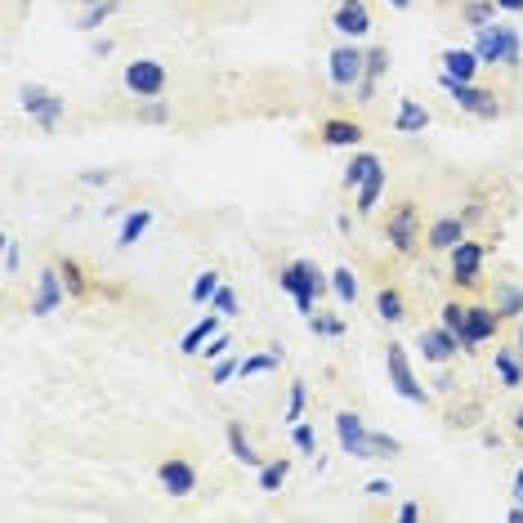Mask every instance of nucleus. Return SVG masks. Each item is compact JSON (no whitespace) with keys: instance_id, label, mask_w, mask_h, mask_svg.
<instances>
[{"instance_id":"obj_1","label":"nucleus","mask_w":523,"mask_h":523,"mask_svg":"<svg viewBox=\"0 0 523 523\" xmlns=\"http://www.w3.org/2000/svg\"><path fill=\"white\" fill-rule=\"evenodd\" d=\"M474 54H479L483 68H510L515 72L523 63V36L519 27L492 18L488 27H474Z\"/></svg>"},{"instance_id":"obj_2","label":"nucleus","mask_w":523,"mask_h":523,"mask_svg":"<svg viewBox=\"0 0 523 523\" xmlns=\"http://www.w3.org/2000/svg\"><path fill=\"white\" fill-rule=\"evenodd\" d=\"M278 287L287 291V296L296 300V309L309 318L313 304H318V296L331 287V273H318V264H309V260H291L287 269L278 273Z\"/></svg>"},{"instance_id":"obj_3","label":"nucleus","mask_w":523,"mask_h":523,"mask_svg":"<svg viewBox=\"0 0 523 523\" xmlns=\"http://www.w3.org/2000/svg\"><path fill=\"white\" fill-rule=\"evenodd\" d=\"M385 372H389V389H394L403 403H416V407H425L430 403V389L416 380L412 372V363H407V345H398V340H389V349H385Z\"/></svg>"},{"instance_id":"obj_4","label":"nucleus","mask_w":523,"mask_h":523,"mask_svg":"<svg viewBox=\"0 0 523 523\" xmlns=\"http://www.w3.org/2000/svg\"><path fill=\"white\" fill-rule=\"evenodd\" d=\"M439 85L452 94L456 108L470 112V117H479V121H497V117H501L497 90H483V85H474V81H452L448 72H439Z\"/></svg>"},{"instance_id":"obj_5","label":"nucleus","mask_w":523,"mask_h":523,"mask_svg":"<svg viewBox=\"0 0 523 523\" xmlns=\"http://www.w3.org/2000/svg\"><path fill=\"white\" fill-rule=\"evenodd\" d=\"M18 103H23V112L45 130V135H50V130L63 121V112H68V99H59L54 90H45V85H36V81L18 90Z\"/></svg>"},{"instance_id":"obj_6","label":"nucleus","mask_w":523,"mask_h":523,"mask_svg":"<svg viewBox=\"0 0 523 523\" xmlns=\"http://www.w3.org/2000/svg\"><path fill=\"white\" fill-rule=\"evenodd\" d=\"M385 242L394 246L398 255H412L416 246H421V211H416V202H398L394 211H389Z\"/></svg>"},{"instance_id":"obj_7","label":"nucleus","mask_w":523,"mask_h":523,"mask_svg":"<svg viewBox=\"0 0 523 523\" xmlns=\"http://www.w3.org/2000/svg\"><path fill=\"white\" fill-rule=\"evenodd\" d=\"M327 72H331V85H336V90H354V85L363 81V72H367V50L358 41L336 45L331 59H327Z\"/></svg>"},{"instance_id":"obj_8","label":"nucleus","mask_w":523,"mask_h":523,"mask_svg":"<svg viewBox=\"0 0 523 523\" xmlns=\"http://www.w3.org/2000/svg\"><path fill=\"white\" fill-rule=\"evenodd\" d=\"M121 81H126V90L135 94V99H161V94H166V68H161L157 59H135V63H126Z\"/></svg>"},{"instance_id":"obj_9","label":"nucleus","mask_w":523,"mask_h":523,"mask_svg":"<svg viewBox=\"0 0 523 523\" xmlns=\"http://www.w3.org/2000/svg\"><path fill=\"white\" fill-rule=\"evenodd\" d=\"M497 327H501V313L492 304H465V336H461V354H470L474 345L483 340H497Z\"/></svg>"},{"instance_id":"obj_10","label":"nucleus","mask_w":523,"mask_h":523,"mask_svg":"<svg viewBox=\"0 0 523 523\" xmlns=\"http://www.w3.org/2000/svg\"><path fill=\"white\" fill-rule=\"evenodd\" d=\"M336 439H340V448H345V456L372 461V430L363 425L358 412H336Z\"/></svg>"},{"instance_id":"obj_11","label":"nucleus","mask_w":523,"mask_h":523,"mask_svg":"<svg viewBox=\"0 0 523 523\" xmlns=\"http://www.w3.org/2000/svg\"><path fill=\"white\" fill-rule=\"evenodd\" d=\"M63 300H68V287H63L59 264H54V269H41V278H36V296H32V318H50Z\"/></svg>"},{"instance_id":"obj_12","label":"nucleus","mask_w":523,"mask_h":523,"mask_svg":"<svg viewBox=\"0 0 523 523\" xmlns=\"http://www.w3.org/2000/svg\"><path fill=\"white\" fill-rule=\"evenodd\" d=\"M456 354H461V340H456V331H448L443 322H439V327L421 331V358H425V363L443 367V363H452Z\"/></svg>"},{"instance_id":"obj_13","label":"nucleus","mask_w":523,"mask_h":523,"mask_svg":"<svg viewBox=\"0 0 523 523\" xmlns=\"http://www.w3.org/2000/svg\"><path fill=\"white\" fill-rule=\"evenodd\" d=\"M448 255H452V282L456 287H474V282H479V269H483V246L465 237V242H456Z\"/></svg>"},{"instance_id":"obj_14","label":"nucleus","mask_w":523,"mask_h":523,"mask_svg":"<svg viewBox=\"0 0 523 523\" xmlns=\"http://www.w3.org/2000/svg\"><path fill=\"white\" fill-rule=\"evenodd\" d=\"M331 27H336L340 36H349V41H363V36L372 32V14H367L363 0H340L336 14H331Z\"/></svg>"},{"instance_id":"obj_15","label":"nucleus","mask_w":523,"mask_h":523,"mask_svg":"<svg viewBox=\"0 0 523 523\" xmlns=\"http://www.w3.org/2000/svg\"><path fill=\"white\" fill-rule=\"evenodd\" d=\"M157 479H161V488H166L170 497H193V492H197V470L184 461V456H170V461H161L157 465Z\"/></svg>"},{"instance_id":"obj_16","label":"nucleus","mask_w":523,"mask_h":523,"mask_svg":"<svg viewBox=\"0 0 523 523\" xmlns=\"http://www.w3.org/2000/svg\"><path fill=\"white\" fill-rule=\"evenodd\" d=\"M439 63H443V72L452 76V81H474L479 76V54H474V45H448V50L439 54Z\"/></svg>"},{"instance_id":"obj_17","label":"nucleus","mask_w":523,"mask_h":523,"mask_svg":"<svg viewBox=\"0 0 523 523\" xmlns=\"http://www.w3.org/2000/svg\"><path fill=\"white\" fill-rule=\"evenodd\" d=\"M456 242H465V220L461 215H443V220H434L430 233H425V246H430V251H452Z\"/></svg>"},{"instance_id":"obj_18","label":"nucleus","mask_w":523,"mask_h":523,"mask_svg":"<svg viewBox=\"0 0 523 523\" xmlns=\"http://www.w3.org/2000/svg\"><path fill=\"white\" fill-rule=\"evenodd\" d=\"M220 322H224V313H206V318L202 322H197V327L193 331H188V336L184 340H179V354H184V358H197V354H202V349H206V340H211V336H220Z\"/></svg>"},{"instance_id":"obj_19","label":"nucleus","mask_w":523,"mask_h":523,"mask_svg":"<svg viewBox=\"0 0 523 523\" xmlns=\"http://www.w3.org/2000/svg\"><path fill=\"white\" fill-rule=\"evenodd\" d=\"M430 130V112L416 99H398V117H394V135H425Z\"/></svg>"},{"instance_id":"obj_20","label":"nucleus","mask_w":523,"mask_h":523,"mask_svg":"<svg viewBox=\"0 0 523 523\" xmlns=\"http://www.w3.org/2000/svg\"><path fill=\"white\" fill-rule=\"evenodd\" d=\"M322 144L327 148H358L363 144V126L358 121H345V117H331L322 126Z\"/></svg>"},{"instance_id":"obj_21","label":"nucleus","mask_w":523,"mask_h":523,"mask_svg":"<svg viewBox=\"0 0 523 523\" xmlns=\"http://www.w3.org/2000/svg\"><path fill=\"white\" fill-rule=\"evenodd\" d=\"M492 309L501 313V322H519L523 318V287H515V282H497Z\"/></svg>"},{"instance_id":"obj_22","label":"nucleus","mask_w":523,"mask_h":523,"mask_svg":"<svg viewBox=\"0 0 523 523\" xmlns=\"http://www.w3.org/2000/svg\"><path fill=\"white\" fill-rule=\"evenodd\" d=\"M376 170H380V157H376V152L354 148V161H349V166H345V188H354V193H358V188H363L367 179L376 175Z\"/></svg>"},{"instance_id":"obj_23","label":"nucleus","mask_w":523,"mask_h":523,"mask_svg":"<svg viewBox=\"0 0 523 523\" xmlns=\"http://www.w3.org/2000/svg\"><path fill=\"white\" fill-rule=\"evenodd\" d=\"M228 452H233V461L237 465H251V470H260V456H255L251 448V439H246V430H242V421H228Z\"/></svg>"},{"instance_id":"obj_24","label":"nucleus","mask_w":523,"mask_h":523,"mask_svg":"<svg viewBox=\"0 0 523 523\" xmlns=\"http://www.w3.org/2000/svg\"><path fill=\"white\" fill-rule=\"evenodd\" d=\"M385 184H389V175H385V166H380L376 175L367 179V184L354 193V206H358V215H372V211H376V206H380V197H385Z\"/></svg>"},{"instance_id":"obj_25","label":"nucleus","mask_w":523,"mask_h":523,"mask_svg":"<svg viewBox=\"0 0 523 523\" xmlns=\"http://www.w3.org/2000/svg\"><path fill=\"white\" fill-rule=\"evenodd\" d=\"M152 228V211L148 206H139V211H130L126 220H121V233H117V246H135L139 237H144Z\"/></svg>"},{"instance_id":"obj_26","label":"nucleus","mask_w":523,"mask_h":523,"mask_svg":"<svg viewBox=\"0 0 523 523\" xmlns=\"http://www.w3.org/2000/svg\"><path fill=\"white\" fill-rule=\"evenodd\" d=\"M282 367V349H269V354H246L242 358V367H237V376H269V372H278Z\"/></svg>"},{"instance_id":"obj_27","label":"nucleus","mask_w":523,"mask_h":523,"mask_svg":"<svg viewBox=\"0 0 523 523\" xmlns=\"http://www.w3.org/2000/svg\"><path fill=\"white\" fill-rule=\"evenodd\" d=\"M376 313H380V322H403L407 304H403V296H398L394 287H380L376 291Z\"/></svg>"},{"instance_id":"obj_28","label":"nucleus","mask_w":523,"mask_h":523,"mask_svg":"<svg viewBox=\"0 0 523 523\" xmlns=\"http://www.w3.org/2000/svg\"><path fill=\"white\" fill-rule=\"evenodd\" d=\"M492 363H497V376H501V385H506V389H519L523 385V363L515 358V349H497V358H492Z\"/></svg>"},{"instance_id":"obj_29","label":"nucleus","mask_w":523,"mask_h":523,"mask_svg":"<svg viewBox=\"0 0 523 523\" xmlns=\"http://www.w3.org/2000/svg\"><path fill=\"white\" fill-rule=\"evenodd\" d=\"M331 291H336V300H340V304H354V300H358V273L349 269V264L331 269Z\"/></svg>"},{"instance_id":"obj_30","label":"nucleus","mask_w":523,"mask_h":523,"mask_svg":"<svg viewBox=\"0 0 523 523\" xmlns=\"http://www.w3.org/2000/svg\"><path fill=\"white\" fill-rule=\"evenodd\" d=\"M461 18H465V27H488L497 18V0H465Z\"/></svg>"},{"instance_id":"obj_31","label":"nucleus","mask_w":523,"mask_h":523,"mask_svg":"<svg viewBox=\"0 0 523 523\" xmlns=\"http://www.w3.org/2000/svg\"><path fill=\"white\" fill-rule=\"evenodd\" d=\"M287 474H291V461H287V456H278V461L260 465V492H278L282 483H287Z\"/></svg>"},{"instance_id":"obj_32","label":"nucleus","mask_w":523,"mask_h":523,"mask_svg":"<svg viewBox=\"0 0 523 523\" xmlns=\"http://www.w3.org/2000/svg\"><path fill=\"white\" fill-rule=\"evenodd\" d=\"M117 0H99V5H90V9H85V14H81V23H76V27H81V32H99V27L103 23H108V18L112 14H117Z\"/></svg>"},{"instance_id":"obj_33","label":"nucleus","mask_w":523,"mask_h":523,"mask_svg":"<svg viewBox=\"0 0 523 523\" xmlns=\"http://www.w3.org/2000/svg\"><path fill=\"white\" fill-rule=\"evenodd\" d=\"M59 273H63V287H68V296H85V291H90V282H85V269H81L76 260H68V255L59 260Z\"/></svg>"},{"instance_id":"obj_34","label":"nucleus","mask_w":523,"mask_h":523,"mask_svg":"<svg viewBox=\"0 0 523 523\" xmlns=\"http://www.w3.org/2000/svg\"><path fill=\"white\" fill-rule=\"evenodd\" d=\"M220 287H224V282H220V273H215V269L197 273V278H193V304H211Z\"/></svg>"},{"instance_id":"obj_35","label":"nucleus","mask_w":523,"mask_h":523,"mask_svg":"<svg viewBox=\"0 0 523 523\" xmlns=\"http://www.w3.org/2000/svg\"><path fill=\"white\" fill-rule=\"evenodd\" d=\"M304 403H309V385L304 380H291V394H287V412H282V421L296 425L304 416Z\"/></svg>"},{"instance_id":"obj_36","label":"nucleus","mask_w":523,"mask_h":523,"mask_svg":"<svg viewBox=\"0 0 523 523\" xmlns=\"http://www.w3.org/2000/svg\"><path fill=\"white\" fill-rule=\"evenodd\" d=\"M309 331L313 336H345V318H331V313H309Z\"/></svg>"},{"instance_id":"obj_37","label":"nucleus","mask_w":523,"mask_h":523,"mask_svg":"<svg viewBox=\"0 0 523 523\" xmlns=\"http://www.w3.org/2000/svg\"><path fill=\"white\" fill-rule=\"evenodd\" d=\"M291 443H296V452H304V456H318V434H313L309 421L291 425Z\"/></svg>"},{"instance_id":"obj_38","label":"nucleus","mask_w":523,"mask_h":523,"mask_svg":"<svg viewBox=\"0 0 523 523\" xmlns=\"http://www.w3.org/2000/svg\"><path fill=\"white\" fill-rule=\"evenodd\" d=\"M439 322H443L448 331H456V340H461V336H465V304H461V300H448V304L439 309Z\"/></svg>"},{"instance_id":"obj_39","label":"nucleus","mask_w":523,"mask_h":523,"mask_svg":"<svg viewBox=\"0 0 523 523\" xmlns=\"http://www.w3.org/2000/svg\"><path fill=\"white\" fill-rule=\"evenodd\" d=\"M398 452H403V443H398L394 434L372 430V461H389V456H398Z\"/></svg>"},{"instance_id":"obj_40","label":"nucleus","mask_w":523,"mask_h":523,"mask_svg":"<svg viewBox=\"0 0 523 523\" xmlns=\"http://www.w3.org/2000/svg\"><path fill=\"white\" fill-rule=\"evenodd\" d=\"M139 121H144V126H166L170 121V108L161 99H148L144 108H139Z\"/></svg>"},{"instance_id":"obj_41","label":"nucleus","mask_w":523,"mask_h":523,"mask_svg":"<svg viewBox=\"0 0 523 523\" xmlns=\"http://www.w3.org/2000/svg\"><path fill=\"white\" fill-rule=\"evenodd\" d=\"M228 349H233V336H228V331H220V336H211V340H206L202 358H211V363H220V358L228 354Z\"/></svg>"},{"instance_id":"obj_42","label":"nucleus","mask_w":523,"mask_h":523,"mask_svg":"<svg viewBox=\"0 0 523 523\" xmlns=\"http://www.w3.org/2000/svg\"><path fill=\"white\" fill-rule=\"evenodd\" d=\"M211 309L224 313V318H233V313H237V291L233 287H220V291H215V300H211Z\"/></svg>"},{"instance_id":"obj_43","label":"nucleus","mask_w":523,"mask_h":523,"mask_svg":"<svg viewBox=\"0 0 523 523\" xmlns=\"http://www.w3.org/2000/svg\"><path fill=\"white\" fill-rule=\"evenodd\" d=\"M385 72H389V50H380V45H376V50H367V72L363 76H376V81H380Z\"/></svg>"},{"instance_id":"obj_44","label":"nucleus","mask_w":523,"mask_h":523,"mask_svg":"<svg viewBox=\"0 0 523 523\" xmlns=\"http://www.w3.org/2000/svg\"><path fill=\"white\" fill-rule=\"evenodd\" d=\"M237 367H242V358H220V363H215V372H211V380H215V385H228V380H233L237 376Z\"/></svg>"},{"instance_id":"obj_45","label":"nucleus","mask_w":523,"mask_h":523,"mask_svg":"<svg viewBox=\"0 0 523 523\" xmlns=\"http://www.w3.org/2000/svg\"><path fill=\"white\" fill-rule=\"evenodd\" d=\"M363 492H367L372 501H385L389 492H394V483H389V479H372V483H363Z\"/></svg>"},{"instance_id":"obj_46","label":"nucleus","mask_w":523,"mask_h":523,"mask_svg":"<svg viewBox=\"0 0 523 523\" xmlns=\"http://www.w3.org/2000/svg\"><path fill=\"white\" fill-rule=\"evenodd\" d=\"M81 184H85V188H108V184H112V170H85Z\"/></svg>"},{"instance_id":"obj_47","label":"nucleus","mask_w":523,"mask_h":523,"mask_svg":"<svg viewBox=\"0 0 523 523\" xmlns=\"http://www.w3.org/2000/svg\"><path fill=\"white\" fill-rule=\"evenodd\" d=\"M5 273H18V242L5 237Z\"/></svg>"},{"instance_id":"obj_48","label":"nucleus","mask_w":523,"mask_h":523,"mask_svg":"<svg viewBox=\"0 0 523 523\" xmlns=\"http://www.w3.org/2000/svg\"><path fill=\"white\" fill-rule=\"evenodd\" d=\"M398 519H403V523H416V519H421V506H416V501H407V506H398Z\"/></svg>"},{"instance_id":"obj_49","label":"nucleus","mask_w":523,"mask_h":523,"mask_svg":"<svg viewBox=\"0 0 523 523\" xmlns=\"http://www.w3.org/2000/svg\"><path fill=\"white\" fill-rule=\"evenodd\" d=\"M90 54H94V59H108V54H112V41H108V36H103V41H94Z\"/></svg>"},{"instance_id":"obj_50","label":"nucleus","mask_w":523,"mask_h":523,"mask_svg":"<svg viewBox=\"0 0 523 523\" xmlns=\"http://www.w3.org/2000/svg\"><path fill=\"white\" fill-rule=\"evenodd\" d=\"M497 9H506V14H523V0H497Z\"/></svg>"},{"instance_id":"obj_51","label":"nucleus","mask_w":523,"mask_h":523,"mask_svg":"<svg viewBox=\"0 0 523 523\" xmlns=\"http://www.w3.org/2000/svg\"><path fill=\"white\" fill-rule=\"evenodd\" d=\"M434 389H439V394H452L456 380H452V376H439V380H434Z\"/></svg>"},{"instance_id":"obj_52","label":"nucleus","mask_w":523,"mask_h":523,"mask_svg":"<svg viewBox=\"0 0 523 523\" xmlns=\"http://www.w3.org/2000/svg\"><path fill=\"white\" fill-rule=\"evenodd\" d=\"M506 519H510V523H523V506H519V501H515V506L506 510Z\"/></svg>"},{"instance_id":"obj_53","label":"nucleus","mask_w":523,"mask_h":523,"mask_svg":"<svg viewBox=\"0 0 523 523\" xmlns=\"http://www.w3.org/2000/svg\"><path fill=\"white\" fill-rule=\"evenodd\" d=\"M515 501L523 506V470H515Z\"/></svg>"},{"instance_id":"obj_54","label":"nucleus","mask_w":523,"mask_h":523,"mask_svg":"<svg viewBox=\"0 0 523 523\" xmlns=\"http://www.w3.org/2000/svg\"><path fill=\"white\" fill-rule=\"evenodd\" d=\"M515 434H523V407H515Z\"/></svg>"},{"instance_id":"obj_55","label":"nucleus","mask_w":523,"mask_h":523,"mask_svg":"<svg viewBox=\"0 0 523 523\" xmlns=\"http://www.w3.org/2000/svg\"><path fill=\"white\" fill-rule=\"evenodd\" d=\"M515 349L523 354V318H519V336H515Z\"/></svg>"},{"instance_id":"obj_56","label":"nucleus","mask_w":523,"mask_h":523,"mask_svg":"<svg viewBox=\"0 0 523 523\" xmlns=\"http://www.w3.org/2000/svg\"><path fill=\"white\" fill-rule=\"evenodd\" d=\"M389 5H394V9H412V0H389Z\"/></svg>"},{"instance_id":"obj_57","label":"nucleus","mask_w":523,"mask_h":523,"mask_svg":"<svg viewBox=\"0 0 523 523\" xmlns=\"http://www.w3.org/2000/svg\"><path fill=\"white\" fill-rule=\"evenodd\" d=\"M81 5H85V9H90V5H99V0H81Z\"/></svg>"}]
</instances>
